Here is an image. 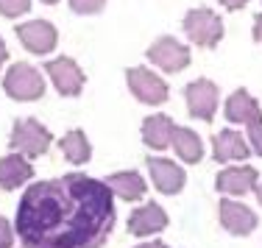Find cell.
I'll return each instance as SVG.
<instances>
[{
    "mask_svg": "<svg viewBox=\"0 0 262 248\" xmlns=\"http://www.w3.org/2000/svg\"><path fill=\"white\" fill-rule=\"evenodd\" d=\"M117 223L115 195L103 178L67 173L28 184L14 232L23 248H103Z\"/></svg>",
    "mask_w": 262,
    "mask_h": 248,
    "instance_id": "obj_1",
    "label": "cell"
},
{
    "mask_svg": "<svg viewBox=\"0 0 262 248\" xmlns=\"http://www.w3.org/2000/svg\"><path fill=\"white\" fill-rule=\"evenodd\" d=\"M51 145H53L51 128L42 126L36 117H20V120H14L11 134H9L11 153H20L26 159H39L42 153H48Z\"/></svg>",
    "mask_w": 262,
    "mask_h": 248,
    "instance_id": "obj_2",
    "label": "cell"
},
{
    "mask_svg": "<svg viewBox=\"0 0 262 248\" xmlns=\"http://www.w3.org/2000/svg\"><path fill=\"white\" fill-rule=\"evenodd\" d=\"M182 28H184V36L198 48H217L226 34L223 28V20L217 11L207 9V6H198V9H190L182 20Z\"/></svg>",
    "mask_w": 262,
    "mask_h": 248,
    "instance_id": "obj_3",
    "label": "cell"
},
{
    "mask_svg": "<svg viewBox=\"0 0 262 248\" xmlns=\"http://www.w3.org/2000/svg\"><path fill=\"white\" fill-rule=\"evenodd\" d=\"M3 89L11 101H23V103L39 101L45 95V76L28 61H17L3 76Z\"/></svg>",
    "mask_w": 262,
    "mask_h": 248,
    "instance_id": "obj_4",
    "label": "cell"
},
{
    "mask_svg": "<svg viewBox=\"0 0 262 248\" xmlns=\"http://www.w3.org/2000/svg\"><path fill=\"white\" fill-rule=\"evenodd\" d=\"M126 84H128L131 95L140 103H145V106H162V103H167V98H170L167 81L162 76H157L154 70H148V67H128Z\"/></svg>",
    "mask_w": 262,
    "mask_h": 248,
    "instance_id": "obj_5",
    "label": "cell"
},
{
    "mask_svg": "<svg viewBox=\"0 0 262 248\" xmlns=\"http://www.w3.org/2000/svg\"><path fill=\"white\" fill-rule=\"evenodd\" d=\"M184 103L190 117L195 120H215L217 106H221V92H217V84L212 78H195L184 86Z\"/></svg>",
    "mask_w": 262,
    "mask_h": 248,
    "instance_id": "obj_6",
    "label": "cell"
},
{
    "mask_svg": "<svg viewBox=\"0 0 262 248\" xmlns=\"http://www.w3.org/2000/svg\"><path fill=\"white\" fill-rule=\"evenodd\" d=\"M145 56L162 73H182L192 61L190 48H187L184 42H179L176 36H159V39H154L151 48L145 51Z\"/></svg>",
    "mask_w": 262,
    "mask_h": 248,
    "instance_id": "obj_7",
    "label": "cell"
},
{
    "mask_svg": "<svg viewBox=\"0 0 262 248\" xmlns=\"http://www.w3.org/2000/svg\"><path fill=\"white\" fill-rule=\"evenodd\" d=\"M45 73L51 76L56 92L64 95V98L81 95V89H84V84H86L84 70H81L78 61L70 59V56H56V59L45 61Z\"/></svg>",
    "mask_w": 262,
    "mask_h": 248,
    "instance_id": "obj_8",
    "label": "cell"
},
{
    "mask_svg": "<svg viewBox=\"0 0 262 248\" xmlns=\"http://www.w3.org/2000/svg\"><path fill=\"white\" fill-rule=\"evenodd\" d=\"M259 184V170L251 165H229L215 176V190L226 198H243Z\"/></svg>",
    "mask_w": 262,
    "mask_h": 248,
    "instance_id": "obj_9",
    "label": "cell"
},
{
    "mask_svg": "<svg viewBox=\"0 0 262 248\" xmlns=\"http://www.w3.org/2000/svg\"><path fill=\"white\" fill-rule=\"evenodd\" d=\"M17 39L34 56H48L51 51H56L59 45V31L51 20H28L23 26H17Z\"/></svg>",
    "mask_w": 262,
    "mask_h": 248,
    "instance_id": "obj_10",
    "label": "cell"
},
{
    "mask_svg": "<svg viewBox=\"0 0 262 248\" xmlns=\"http://www.w3.org/2000/svg\"><path fill=\"white\" fill-rule=\"evenodd\" d=\"M217 220L234 237H248L259 226L257 212L251 207H246L243 201H234V198H221V204H217Z\"/></svg>",
    "mask_w": 262,
    "mask_h": 248,
    "instance_id": "obj_11",
    "label": "cell"
},
{
    "mask_svg": "<svg viewBox=\"0 0 262 248\" xmlns=\"http://www.w3.org/2000/svg\"><path fill=\"white\" fill-rule=\"evenodd\" d=\"M148 165V173H151V182L154 187L159 190L162 195H179L187 184V170L182 165H176L173 159H165V156H148L145 159Z\"/></svg>",
    "mask_w": 262,
    "mask_h": 248,
    "instance_id": "obj_12",
    "label": "cell"
},
{
    "mask_svg": "<svg viewBox=\"0 0 262 248\" xmlns=\"http://www.w3.org/2000/svg\"><path fill=\"white\" fill-rule=\"evenodd\" d=\"M223 117H226L232 126H262V106L259 101L251 95L248 89H234L232 95L226 98V103H223Z\"/></svg>",
    "mask_w": 262,
    "mask_h": 248,
    "instance_id": "obj_13",
    "label": "cell"
},
{
    "mask_svg": "<svg viewBox=\"0 0 262 248\" xmlns=\"http://www.w3.org/2000/svg\"><path fill=\"white\" fill-rule=\"evenodd\" d=\"M167 226H170L167 212L159 207V204H154V201L137 207L134 212L128 215V232L134 234V237H154V234L165 232Z\"/></svg>",
    "mask_w": 262,
    "mask_h": 248,
    "instance_id": "obj_14",
    "label": "cell"
},
{
    "mask_svg": "<svg viewBox=\"0 0 262 248\" xmlns=\"http://www.w3.org/2000/svg\"><path fill=\"white\" fill-rule=\"evenodd\" d=\"M251 148L248 140L234 128H223L212 137V159L215 162H246Z\"/></svg>",
    "mask_w": 262,
    "mask_h": 248,
    "instance_id": "obj_15",
    "label": "cell"
},
{
    "mask_svg": "<svg viewBox=\"0 0 262 248\" xmlns=\"http://www.w3.org/2000/svg\"><path fill=\"white\" fill-rule=\"evenodd\" d=\"M103 184L112 190V195L120 198V201H142L148 193V184L142 178V173L137 170H117V173H109L103 178Z\"/></svg>",
    "mask_w": 262,
    "mask_h": 248,
    "instance_id": "obj_16",
    "label": "cell"
},
{
    "mask_svg": "<svg viewBox=\"0 0 262 248\" xmlns=\"http://www.w3.org/2000/svg\"><path fill=\"white\" fill-rule=\"evenodd\" d=\"M173 131H176V123H173L170 115H151L142 120L140 134L142 142H145L151 151H165V148L173 145Z\"/></svg>",
    "mask_w": 262,
    "mask_h": 248,
    "instance_id": "obj_17",
    "label": "cell"
},
{
    "mask_svg": "<svg viewBox=\"0 0 262 248\" xmlns=\"http://www.w3.org/2000/svg\"><path fill=\"white\" fill-rule=\"evenodd\" d=\"M34 178V165L20 153H6L0 156V190L11 193V190L23 187L26 182Z\"/></svg>",
    "mask_w": 262,
    "mask_h": 248,
    "instance_id": "obj_18",
    "label": "cell"
},
{
    "mask_svg": "<svg viewBox=\"0 0 262 248\" xmlns=\"http://www.w3.org/2000/svg\"><path fill=\"white\" fill-rule=\"evenodd\" d=\"M59 151H61V156H64L67 162L86 165L92 159V142H90V137H86V131L70 128V131L59 140Z\"/></svg>",
    "mask_w": 262,
    "mask_h": 248,
    "instance_id": "obj_19",
    "label": "cell"
},
{
    "mask_svg": "<svg viewBox=\"0 0 262 248\" xmlns=\"http://www.w3.org/2000/svg\"><path fill=\"white\" fill-rule=\"evenodd\" d=\"M173 148H176V156L187 165H198L204 159V140L187 126H176V131H173Z\"/></svg>",
    "mask_w": 262,
    "mask_h": 248,
    "instance_id": "obj_20",
    "label": "cell"
},
{
    "mask_svg": "<svg viewBox=\"0 0 262 248\" xmlns=\"http://www.w3.org/2000/svg\"><path fill=\"white\" fill-rule=\"evenodd\" d=\"M31 11V0H0V14L6 20H17L20 14Z\"/></svg>",
    "mask_w": 262,
    "mask_h": 248,
    "instance_id": "obj_21",
    "label": "cell"
},
{
    "mask_svg": "<svg viewBox=\"0 0 262 248\" xmlns=\"http://www.w3.org/2000/svg\"><path fill=\"white\" fill-rule=\"evenodd\" d=\"M70 3V9L76 11V14H101L103 11V6H106V0H67Z\"/></svg>",
    "mask_w": 262,
    "mask_h": 248,
    "instance_id": "obj_22",
    "label": "cell"
},
{
    "mask_svg": "<svg viewBox=\"0 0 262 248\" xmlns=\"http://www.w3.org/2000/svg\"><path fill=\"white\" fill-rule=\"evenodd\" d=\"M14 240H17L14 223L0 215V248H14Z\"/></svg>",
    "mask_w": 262,
    "mask_h": 248,
    "instance_id": "obj_23",
    "label": "cell"
},
{
    "mask_svg": "<svg viewBox=\"0 0 262 248\" xmlns=\"http://www.w3.org/2000/svg\"><path fill=\"white\" fill-rule=\"evenodd\" d=\"M246 140H248V148H251V153H257V156L262 159V126H251L246 128Z\"/></svg>",
    "mask_w": 262,
    "mask_h": 248,
    "instance_id": "obj_24",
    "label": "cell"
},
{
    "mask_svg": "<svg viewBox=\"0 0 262 248\" xmlns=\"http://www.w3.org/2000/svg\"><path fill=\"white\" fill-rule=\"evenodd\" d=\"M251 36H254V42H259V45H262V11H259V14H254V28H251Z\"/></svg>",
    "mask_w": 262,
    "mask_h": 248,
    "instance_id": "obj_25",
    "label": "cell"
},
{
    "mask_svg": "<svg viewBox=\"0 0 262 248\" xmlns=\"http://www.w3.org/2000/svg\"><path fill=\"white\" fill-rule=\"evenodd\" d=\"M217 3H221L223 9H226V11H240L243 6L248 3V0H217Z\"/></svg>",
    "mask_w": 262,
    "mask_h": 248,
    "instance_id": "obj_26",
    "label": "cell"
},
{
    "mask_svg": "<svg viewBox=\"0 0 262 248\" xmlns=\"http://www.w3.org/2000/svg\"><path fill=\"white\" fill-rule=\"evenodd\" d=\"M6 61H9V48H6V39L0 36V67H3Z\"/></svg>",
    "mask_w": 262,
    "mask_h": 248,
    "instance_id": "obj_27",
    "label": "cell"
},
{
    "mask_svg": "<svg viewBox=\"0 0 262 248\" xmlns=\"http://www.w3.org/2000/svg\"><path fill=\"white\" fill-rule=\"evenodd\" d=\"M134 248H167L162 240H148V243H140V245H134Z\"/></svg>",
    "mask_w": 262,
    "mask_h": 248,
    "instance_id": "obj_28",
    "label": "cell"
},
{
    "mask_svg": "<svg viewBox=\"0 0 262 248\" xmlns=\"http://www.w3.org/2000/svg\"><path fill=\"white\" fill-rule=\"evenodd\" d=\"M254 195H257V201H259V207H262V178H259V184H257V190H254Z\"/></svg>",
    "mask_w": 262,
    "mask_h": 248,
    "instance_id": "obj_29",
    "label": "cell"
},
{
    "mask_svg": "<svg viewBox=\"0 0 262 248\" xmlns=\"http://www.w3.org/2000/svg\"><path fill=\"white\" fill-rule=\"evenodd\" d=\"M42 3H45V6H56L59 0H42Z\"/></svg>",
    "mask_w": 262,
    "mask_h": 248,
    "instance_id": "obj_30",
    "label": "cell"
}]
</instances>
